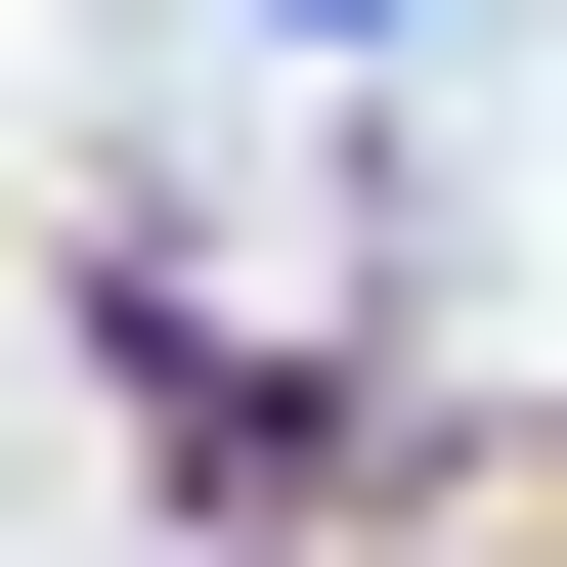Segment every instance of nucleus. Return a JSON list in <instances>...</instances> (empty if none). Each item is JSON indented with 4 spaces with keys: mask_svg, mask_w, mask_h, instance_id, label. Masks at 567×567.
<instances>
[{
    "mask_svg": "<svg viewBox=\"0 0 567 567\" xmlns=\"http://www.w3.org/2000/svg\"><path fill=\"white\" fill-rule=\"evenodd\" d=\"M262 44H436V0H262Z\"/></svg>",
    "mask_w": 567,
    "mask_h": 567,
    "instance_id": "obj_1",
    "label": "nucleus"
}]
</instances>
